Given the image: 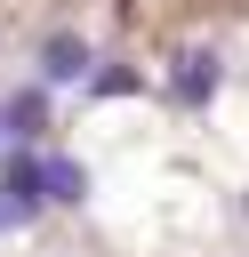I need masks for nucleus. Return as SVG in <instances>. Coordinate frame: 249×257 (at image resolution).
I'll use <instances>...</instances> for the list:
<instances>
[{"label": "nucleus", "instance_id": "nucleus-1", "mask_svg": "<svg viewBox=\"0 0 249 257\" xmlns=\"http://www.w3.org/2000/svg\"><path fill=\"white\" fill-rule=\"evenodd\" d=\"M217 80H225V64H217L209 48H193V56L169 72V96H177V104H209V96H217Z\"/></svg>", "mask_w": 249, "mask_h": 257}, {"label": "nucleus", "instance_id": "nucleus-2", "mask_svg": "<svg viewBox=\"0 0 249 257\" xmlns=\"http://www.w3.org/2000/svg\"><path fill=\"white\" fill-rule=\"evenodd\" d=\"M40 193H48L56 209H80V201H88V169H80L72 153H48V161H40Z\"/></svg>", "mask_w": 249, "mask_h": 257}, {"label": "nucleus", "instance_id": "nucleus-3", "mask_svg": "<svg viewBox=\"0 0 249 257\" xmlns=\"http://www.w3.org/2000/svg\"><path fill=\"white\" fill-rule=\"evenodd\" d=\"M88 72V40L80 32H48L40 40V80H80Z\"/></svg>", "mask_w": 249, "mask_h": 257}, {"label": "nucleus", "instance_id": "nucleus-4", "mask_svg": "<svg viewBox=\"0 0 249 257\" xmlns=\"http://www.w3.org/2000/svg\"><path fill=\"white\" fill-rule=\"evenodd\" d=\"M0 185H8V193H16V201H24L32 217L48 209V193H40V153H32V145H16V153L0 161Z\"/></svg>", "mask_w": 249, "mask_h": 257}, {"label": "nucleus", "instance_id": "nucleus-5", "mask_svg": "<svg viewBox=\"0 0 249 257\" xmlns=\"http://www.w3.org/2000/svg\"><path fill=\"white\" fill-rule=\"evenodd\" d=\"M0 120H8V137H16V145H32V137L48 128V88H16V96L0 104Z\"/></svg>", "mask_w": 249, "mask_h": 257}, {"label": "nucleus", "instance_id": "nucleus-6", "mask_svg": "<svg viewBox=\"0 0 249 257\" xmlns=\"http://www.w3.org/2000/svg\"><path fill=\"white\" fill-rule=\"evenodd\" d=\"M137 88V72L129 64H104V72H88V96H129Z\"/></svg>", "mask_w": 249, "mask_h": 257}, {"label": "nucleus", "instance_id": "nucleus-7", "mask_svg": "<svg viewBox=\"0 0 249 257\" xmlns=\"http://www.w3.org/2000/svg\"><path fill=\"white\" fill-rule=\"evenodd\" d=\"M0 225H32V209H24V201H16L8 185H0Z\"/></svg>", "mask_w": 249, "mask_h": 257}, {"label": "nucleus", "instance_id": "nucleus-8", "mask_svg": "<svg viewBox=\"0 0 249 257\" xmlns=\"http://www.w3.org/2000/svg\"><path fill=\"white\" fill-rule=\"evenodd\" d=\"M0 137H8V120H0Z\"/></svg>", "mask_w": 249, "mask_h": 257}]
</instances>
